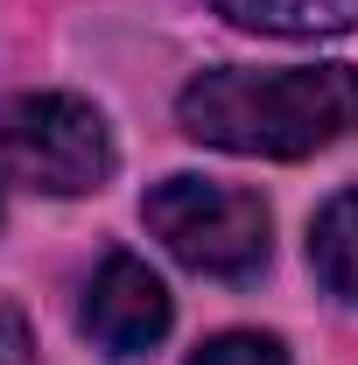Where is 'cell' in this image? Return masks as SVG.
Listing matches in <instances>:
<instances>
[{
	"mask_svg": "<svg viewBox=\"0 0 358 365\" xmlns=\"http://www.w3.org/2000/svg\"><path fill=\"white\" fill-rule=\"evenodd\" d=\"M0 169L43 197H85L113 176V134L71 91H29L0 113Z\"/></svg>",
	"mask_w": 358,
	"mask_h": 365,
	"instance_id": "obj_3",
	"label": "cell"
},
{
	"mask_svg": "<svg viewBox=\"0 0 358 365\" xmlns=\"http://www.w3.org/2000/svg\"><path fill=\"white\" fill-rule=\"evenodd\" d=\"M310 267L330 295L358 302V190H337L310 225Z\"/></svg>",
	"mask_w": 358,
	"mask_h": 365,
	"instance_id": "obj_6",
	"label": "cell"
},
{
	"mask_svg": "<svg viewBox=\"0 0 358 365\" xmlns=\"http://www.w3.org/2000/svg\"><path fill=\"white\" fill-rule=\"evenodd\" d=\"M176 120L190 140L225 148V155L302 162L316 148H337L344 134H358V71L352 63H302V71L225 63L183 85Z\"/></svg>",
	"mask_w": 358,
	"mask_h": 365,
	"instance_id": "obj_1",
	"label": "cell"
},
{
	"mask_svg": "<svg viewBox=\"0 0 358 365\" xmlns=\"http://www.w3.org/2000/svg\"><path fill=\"white\" fill-rule=\"evenodd\" d=\"M190 365H288V351H281V337H267V330H225L211 344H197Z\"/></svg>",
	"mask_w": 358,
	"mask_h": 365,
	"instance_id": "obj_7",
	"label": "cell"
},
{
	"mask_svg": "<svg viewBox=\"0 0 358 365\" xmlns=\"http://www.w3.org/2000/svg\"><path fill=\"white\" fill-rule=\"evenodd\" d=\"M140 218L190 274L246 281V274L267 267V204L253 190L204 182V176H169L148 190Z\"/></svg>",
	"mask_w": 358,
	"mask_h": 365,
	"instance_id": "obj_2",
	"label": "cell"
},
{
	"mask_svg": "<svg viewBox=\"0 0 358 365\" xmlns=\"http://www.w3.org/2000/svg\"><path fill=\"white\" fill-rule=\"evenodd\" d=\"M29 351H36V337H29V317L0 295V365H29Z\"/></svg>",
	"mask_w": 358,
	"mask_h": 365,
	"instance_id": "obj_8",
	"label": "cell"
},
{
	"mask_svg": "<svg viewBox=\"0 0 358 365\" xmlns=\"http://www.w3.org/2000/svg\"><path fill=\"white\" fill-rule=\"evenodd\" d=\"M211 7L260 36H344L358 21V0H211Z\"/></svg>",
	"mask_w": 358,
	"mask_h": 365,
	"instance_id": "obj_5",
	"label": "cell"
},
{
	"mask_svg": "<svg viewBox=\"0 0 358 365\" xmlns=\"http://www.w3.org/2000/svg\"><path fill=\"white\" fill-rule=\"evenodd\" d=\"M85 337L106 351V359H140L148 344H162V330H169V288L155 281L148 260L134 253H106L98 274H91L85 288Z\"/></svg>",
	"mask_w": 358,
	"mask_h": 365,
	"instance_id": "obj_4",
	"label": "cell"
}]
</instances>
